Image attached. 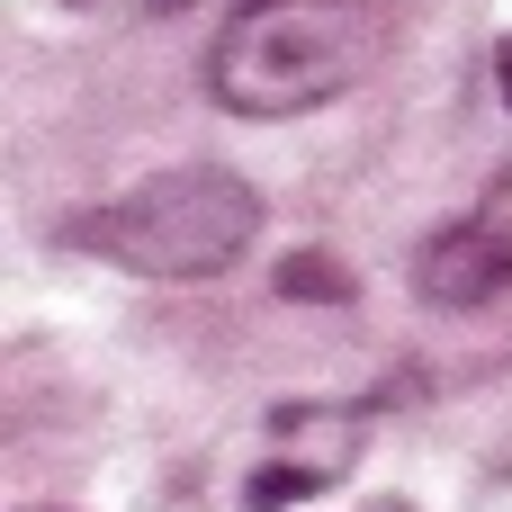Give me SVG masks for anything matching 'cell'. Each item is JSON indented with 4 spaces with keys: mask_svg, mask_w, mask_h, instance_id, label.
<instances>
[{
    "mask_svg": "<svg viewBox=\"0 0 512 512\" xmlns=\"http://www.w3.org/2000/svg\"><path fill=\"white\" fill-rule=\"evenodd\" d=\"M252 234H261V198H252V180H234L216 162L162 171L72 225L81 252H99L135 279H216L252 252Z\"/></svg>",
    "mask_w": 512,
    "mask_h": 512,
    "instance_id": "obj_2",
    "label": "cell"
},
{
    "mask_svg": "<svg viewBox=\"0 0 512 512\" xmlns=\"http://www.w3.org/2000/svg\"><path fill=\"white\" fill-rule=\"evenodd\" d=\"M378 63V18L360 0H243L216 36L207 90L234 117H306Z\"/></svg>",
    "mask_w": 512,
    "mask_h": 512,
    "instance_id": "obj_1",
    "label": "cell"
},
{
    "mask_svg": "<svg viewBox=\"0 0 512 512\" xmlns=\"http://www.w3.org/2000/svg\"><path fill=\"white\" fill-rule=\"evenodd\" d=\"M495 90H504V108H512V36L495 45Z\"/></svg>",
    "mask_w": 512,
    "mask_h": 512,
    "instance_id": "obj_5",
    "label": "cell"
},
{
    "mask_svg": "<svg viewBox=\"0 0 512 512\" xmlns=\"http://www.w3.org/2000/svg\"><path fill=\"white\" fill-rule=\"evenodd\" d=\"M414 288H423L432 306H486V297L512 288V171L450 225V234H432V243L414 252Z\"/></svg>",
    "mask_w": 512,
    "mask_h": 512,
    "instance_id": "obj_4",
    "label": "cell"
},
{
    "mask_svg": "<svg viewBox=\"0 0 512 512\" xmlns=\"http://www.w3.org/2000/svg\"><path fill=\"white\" fill-rule=\"evenodd\" d=\"M360 441H369V423L351 405H288V414H270V459L252 468L243 504L279 512V504H297V495H315V486H333L360 459Z\"/></svg>",
    "mask_w": 512,
    "mask_h": 512,
    "instance_id": "obj_3",
    "label": "cell"
}]
</instances>
